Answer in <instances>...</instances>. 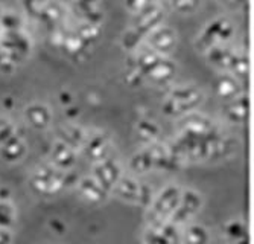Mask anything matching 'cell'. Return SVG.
Listing matches in <instances>:
<instances>
[{"instance_id": "cell-1", "label": "cell", "mask_w": 254, "mask_h": 244, "mask_svg": "<svg viewBox=\"0 0 254 244\" xmlns=\"http://www.w3.org/2000/svg\"><path fill=\"white\" fill-rule=\"evenodd\" d=\"M134 52L137 54L132 58L131 68L140 72L143 80H148L155 85H163L175 78L177 64L171 60V57L160 55L149 48L140 52L135 49Z\"/></svg>"}, {"instance_id": "cell-2", "label": "cell", "mask_w": 254, "mask_h": 244, "mask_svg": "<svg viewBox=\"0 0 254 244\" xmlns=\"http://www.w3.org/2000/svg\"><path fill=\"white\" fill-rule=\"evenodd\" d=\"M204 99L201 88L195 85H178L172 88L168 98L161 105V112L168 118H181L190 113Z\"/></svg>"}, {"instance_id": "cell-3", "label": "cell", "mask_w": 254, "mask_h": 244, "mask_svg": "<svg viewBox=\"0 0 254 244\" xmlns=\"http://www.w3.org/2000/svg\"><path fill=\"white\" fill-rule=\"evenodd\" d=\"M67 185V174L51 165L38 166L31 175V188L41 195H55L61 192Z\"/></svg>"}, {"instance_id": "cell-4", "label": "cell", "mask_w": 254, "mask_h": 244, "mask_svg": "<svg viewBox=\"0 0 254 244\" xmlns=\"http://www.w3.org/2000/svg\"><path fill=\"white\" fill-rule=\"evenodd\" d=\"M235 34V26L227 17H216L210 23H207L196 38V48L205 52L216 44H224L232 40Z\"/></svg>"}, {"instance_id": "cell-5", "label": "cell", "mask_w": 254, "mask_h": 244, "mask_svg": "<svg viewBox=\"0 0 254 244\" xmlns=\"http://www.w3.org/2000/svg\"><path fill=\"white\" fill-rule=\"evenodd\" d=\"M32 38L25 29L0 32V49H2L17 66L28 60L32 54Z\"/></svg>"}, {"instance_id": "cell-6", "label": "cell", "mask_w": 254, "mask_h": 244, "mask_svg": "<svg viewBox=\"0 0 254 244\" xmlns=\"http://www.w3.org/2000/svg\"><path fill=\"white\" fill-rule=\"evenodd\" d=\"M134 15H135V21L131 29L140 38H145L152 29H155L160 25H163V18H165L166 12L155 0V2L149 3L148 6H145L142 11H138Z\"/></svg>"}, {"instance_id": "cell-7", "label": "cell", "mask_w": 254, "mask_h": 244, "mask_svg": "<svg viewBox=\"0 0 254 244\" xmlns=\"http://www.w3.org/2000/svg\"><path fill=\"white\" fill-rule=\"evenodd\" d=\"M180 197L181 191L175 185H169L161 191L151 206L149 218H152V223H161L163 220L169 218L180 203Z\"/></svg>"}, {"instance_id": "cell-8", "label": "cell", "mask_w": 254, "mask_h": 244, "mask_svg": "<svg viewBox=\"0 0 254 244\" xmlns=\"http://www.w3.org/2000/svg\"><path fill=\"white\" fill-rule=\"evenodd\" d=\"M145 40H146V48L166 57H171V54L177 49L178 44L177 31L166 25H160L155 29H152L145 37Z\"/></svg>"}, {"instance_id": "cell-9", "label": "cell", "mask_w": 254, "mask_h": 244, "mask_svg": "<svg viewBox=\"0 0 254 244\" xmlns=\"http://www.w3.org/2000/svg\"><path fill=\"white\" fill-rule=\"evenodd\" d=\"M178 128L181 136H189V138H204L216 133L215 125L209 118L193 112L186 113L180 118Z\"/></svg>"}, {"instance_id": "cell-10", "label": "cell", "mask_w": 254, "mask_h": 244, "mask_svg": "<svg viewBox=\"0 0 254 244\" xmlns=\"http://www.w3.org/2000/svg\"><path fill=\"white\" fill-rule=\"evenodd\" d=\"M82 148H84V153L88 159L99 162L110 156L111 139L105 131H93L91 135L85 136Z\"/></svg>"}, {"instance_id": "cell-11", "label": "cell", "mask_w": 254, "mask_h": 244, "mask_svg": "<svg viewBox=\"0 0 254 244\" xmlns=\"http://www.w3.org/2000/svg\"><path fill=\"white\" fill-rule=\"evenodd\" d=\"M93 179L108 192L114 188V185L118 183V180L121 179V166L119 163L111 159L110 156L96 162L95 168H93Z\"/></svg>"}, {"instance_id": "cell-12", "label": "cell", "mask_w": 254, "mask_h": 244, "mask_svg": "<svg viewBox=\"0 0 254 244\" xmlns=\"http://www.w3.org/2000/svg\"><path fill=\"white\" fill-rule=\"evenodd\" d=\"M25 121L34 130H46L52 122V112L48 104L44 102H31L25 107L23 112Z\"/></svg>"}, {"instance_id": "cell-13", "label": "cell", "mask_w": 254, "mask_h": 244, "mask_svg": "<svg viewBox=\"0 0 254 244\" xmlns=\"http://www.w3.org/2000/svg\"><path fill=\"white\" fill-rule=\"evenodd\" d=\"M201 206V197L198 192L189 189L186 192H183L180 197V203L175 208V211L171 215V223L177 225L181 223V221L188 220L192 214H195Z\"/></svg>"}, {"instance_id": "cell-14", "label": "cell", "mask_w": 254, "mask_h": 244, "mask_svg": "<svg viewBox=\"0 0 254 244\" xmlns=\"http://www.w3.org/2000/svg\"><path fill=\"white\" fill-rule=\"evenodd\" d=\"M213 90H215L216 96H219L224 101H232V99H236L238 96L244 95L242 81L228 72L219 75L215 80Z\"/></svg>"}, {"instance_id": "cell-15", "label": "cell", "mask_w": 254, "mask_h": 244, "mask_svg": "<svg viewBox=\"0 0 254 244\" xmlns=\"http://www.w3.org/2000/svg\"><path fill=\"white\" fill-rule=\"evenodd\" d=\"M51 161H52L54 166L61 171H67V169L73 168V165L76 162L75 148L64 144L63 141H55L51 148Z\"/></svg>"}, {"instance_id": "cell-16", "label": "cell", "mask_w": 254, "mask_h": 244, "mask_svg": "<svg viewBox=\"0 0 254 244\" xmlns=\"http://www.w3.org/2000/svg\"><path fill=\"white\" fill-rule=\"evenodd\" d=\"M235 51L236 49L228 46V43H224V44H216V46H212L210 49H207L204 54L207 57L209 64H212L213 68H216L219 71H227L228 66H230V61H232V58L235 55Z\"/></svg>"}, {"instance_id": "cell-17", "label": "cell", "mask_w": 254, "mask_h": 244, "mask_svg": "<svg viewBox=\"0 0 254 244\" xmlns=\"http://www.w3.org/2000/svg\"><path fill=\"white\" fill-rule=\"evenodd\" d=\"M250 102L245 95L238 96L236 99L228 101V105L224 108V116L232 124H244L248 118Z\"/></svg>"}, {"instance_id": "cell-18", "label": "cell", "mask_w": 254, "mask_h": 244, "mask_svg": "<svg viewBox=\"0 0 254 244\" xmlns=\"http://www.w3.org/2000/svg\"><path fill=\"white\" fill-rule=\"evenodd\" d=\"M177 231L172 223H154V229L148 232V244H175Z\"/></svg>"}, {"instance_id": "cell-19", "label": "cell", "mask_w": 254, "mask_h": 244, "mask_svg": "<svg viewBox=\"0 0 254 244\" xmlns=\"http://www.w3.org/2000/svg\"><path fill=\"white\" fill-rule=\"evenodd\" d=\"M78 189L81 195L90 203H101L107 197V191L93 179V177H84L78 183Z\"/></svg>"}, {"instance_id": "cell-20", "label": "cell", "mask_w": 254, "mask_h": 244, "mask_svg": "<svg viewBox=\"0 0 254 244\" xmlns=\"http://www.w3.org/2000/svg\"><path fill=\"white\" fill-rule=\"evenodd\" d=\"M0 150H2V158L6 162L12 163V162H17L25 156L26 144L15 133V135H12L6 142H3L2 145H0Z\"/></svg>"}, {"instance_id": "cell-21", "label": "cell", "mask_w": 254, "mask_h": 244, "mask_svg": "<svg viewBox=\"0 0 254 244\" xmlns=\"http://www.w3.org/2000/svg\"><path fill=\"white\" fill-rule=\"evenodd\" d=\"M85 136H87V133L81 127L73 125V124L63 125L58 128V141H63L64 144L70 145L72 148L82 147Z\"/></svg>"}, {"instance_id": "cell-22", "label": "cell", "mask_w": 254, "mask_h": 244, "mask_svg": "<svg viewBox=\"0 0 254 244\" xmlns=\"http://www.w3.org/2000/svg\"><path fill=\"white\" fill-rule=\"evenodd\" d=\"M116 191V194L124 198V200H128V202H134L137 203L138 202V192H140V183L135 182L131 177H122L118 180V183L114 185L113 188Z\"/></svg>"}, {"instance_id": "cell-23", "label": "cell", "mask_w": 254, "mask_h": 244, "mask_svg": "<svg viewBox=\"0 0 254 244\" xmlns=\"http://www.w3.org/2000/svg\"><path fill=\"white\" fill-rule=\"evenodd\" d=\"M65 17V9L61 3L55 2V0H49L48 5L44 6V9L41 11L38 20L43 21L44 25L55 28L57 25H60L61 21Z\"/></svg>"}, {"instance_id": "cell-24", "label": "cell", "mask_w": 254, "mask_h": 244, "mask_svg": "<svg viewBox=\"0 0 254 244\" xmlns=\"http://www.w3.org/2000/svg\"><path fill=\"white\" fill-rule=\"evenodd\" d=\"M68 57H79L82 55L88 46L87 44L81 40V37L76 34L75 29L72 31H65V35L63 38V43H61V46H60Z\"/></svg>"}, {"instance_id": "cell-25", "label": "cell", "mask_w": 254, "mask_h": 244, "mask_svg": "<svg viewBox=\"0 0 254 244\" xmlns=\"http://www.w3.org/2000/svg\"><path fill=\"white\" fill-rule=\"evenodd\" d=\"M227 72L232 74L233 77H236L238 80L242 81L250 72V60H248L247 54L235 51V55H233L232 61H230Z\"/></svg>"}, {"instance_id": "cell-26", "label": "cell", "mask_w": 254, "mask_h": 244, "mask_svg": "<svg viewBox=\"0 0 254 244\" xmlns=\"http://www.w3.org/2000/svg\"><path fill=\"white\" fill-rule=\"evenodd\" d=\"M135 131H137V136L140 138L143 142H154L158 136V125L154 122V121H148V119H142L138 121L137 127H135Z\"/></svg>"}, {"instance_id": "cell-27", "label": "cell", "mask_w": 254, "mask_h": 244, "mask_svg": "<svg viewBox=\"0 0 254 244\" xmlns=\"http://www.w3.org/2000/svg\"><path fill=\"white\" fill-rule=\"evenodd\" d=\"M0 29H2V32L20 31V29H23V20L17 12L5 11L0 14Z\"/></svg>"}, {"instance_id": "cell-28", "label": "cell", "mask_w": 254, "mask_h": 244, "mask_svg": "<svg viewBox=\"0 0 254 244\" xmlns=\"http://www.w3.org/2000/svg\"><path fill=\"white\" fill-rule=\"evenodd\" d=\"M129 166L135 172H146V171L152 169L154 165H152V159L149 156V151L145 148L140 153H135L134 156L131 158Z\"/></svg>"}, {"instance_id": "cell-29", "label": "cell", "mask_w": 254, "mask_h": 244, "mask_svg": "<svg viewBox=\"0 0 254 244\" xmlns=\"http://www.w3.org/2000/svg\"><path fill=\"white\" fill-rule=\"evenodd\" d=\"M75 31L87 46H91V44H93L99 37V26L85 23V21H81V23L75 28Z\"/></svg>"}, {"instance_id": "cell-30", "label": "cell", "mask_w": 254, "mask_h": 244, "mask_svg": "<svg viewBox=\"0 0 254 244\" xmlns=\"http://www.w3.org/2000/svg\"><path fill=\"white\" fill-rule=\"evenodd\" d=\"M169 3L180 14H193L199 8L201 0H169Z\"/></svg>"}, {"instance_id": "cell-31", "label": "cell", "mask_w": 254, "mask_h": 244, "mask_svg": "<svg viewBox=\"0 0 254 244\" xmlns=\"http://www.w3.org/2000/svg\"><path fill=\"white\" fill-rule=\"evenodd\" d=\"M184 240H186V244H205L207 240H209V235H207L205 229L202 226H190L184 235Z\"/></svg>"}, {"instance_id": "cell-32", "label": "cell", "mask_w": 254, "mask_h": 244, "mask_svg": "<svg viewBox=\"0 0 254 244\" xmlns=\"http://www.w3.org/2000/svg\"><path fill=\"white\" fill-rule=\"evenodd\" d=\"M48 2H49V0H23V8H25V11L32 18L38 20L41 11L44 9L46 5H48Z\"/></svg>"}, {"instance_id": "cell-33", "label": "cell", "mask_w": 254, "mask_h": 244, "mask_svg": "<svg viewBox=\"0 0 254 244\" xmlns=\"http://www.w3.org/2000/svg\"><path fill=\"white\" fill-rule=\"evenodd\" d=\"M14 220V208L8 200L0 202V228H8Z\"/></svg>"}, {"instance_id": "cell-34", "label": "cell", "mask_w": 254, "mask_h": 244, "mask_svg": "<svg viewBox=\"0 0 254 244\" xmlns=\"http://www.w3.org/2000/svg\"><path fill=\"white\" fill-rule=\"evenodd\" d=\"M142 40H143V38L138 37L132 29H129V31H127V32L124 34V37H122V46H124V49L134 52L135 49H138V46H140V41H142Z\"/></svg>"}, {"instance_id": "cell-35", "label": "cell", "mask_w": 254, "mask_h": 244, "mask_svg": "<svg viewBox=\"0 0 254 244\" xmlns=\"http://www.w3.org/2000/svg\"><path fill=\"white\" fill-rule=\"evenodd\" d=\"M101 0H75V6H76V12H79L81 20L91 11H95L99 8Z\"/></svg>"}, {"instance_id": "cell-36", "label": "cell", "mask_w": 254, "mask_h": 244, "mask_svg": "<svg viewBox=\"0 0 254 244\" xmlns=\"http://www.w3.org/2000/svg\"><path fill=\"white\" fill-rule=\"evenodd\" d=\"M225 234L230 238L239 241L245 237V226L241 223V221H232V223H228L225 226Z\"/></svg>"}, {"instance_id": "cell-37", "label": "cell", "mask_w": 254, "mask_h": 244, "mask_svg": "<svg viewBox=\"0 0 254 244\" xmlns=\"http://www.w3.org/2000/svg\"><path fill=\"white\" fill-rule=\"evenodd\" d=\"M12 135H15L14 124L6 118H0V145L6 142Z\"/></svg>"}, {"instance_id": "cell-38", "label": "cell", "mask_w": 254, "mask_h": 244, "mask_svg": "<svg viewBox=\"0 0 254 244\" xmlns=\"http://www.w3.org/2000/svg\"><path fill=\"white\" fill-rule=\"evenodd\" d=\"M17 69V64L0 49V74H5V75H11L14 74Z\"/></svg>"}, {"instance_id": "cell-39", "label": "cell", "mask_w": 254, "mask_h": 244, "mask_svg": "<svg viewBox=\"0 0 254 244\" xmlns=\"http://www.w3.org/2000/svg\"><path fill=\"white\" fill-rule=\"evenodd\" d=\"M152 2H155V0H125V6L129 12L137 14L138 11H142L145 6H148Z\"/></svg>"}, {"instance_id": "cell-40", "label": "cell", "mask_w": 254, "mask_h": 244, "mask_svg": "<svg viewBox=\"0 0 254 244\" xmlns=\"http://www.w3.org/2000/svg\"><path fill=\"white\" fill-rule=\"evenodd\" d=\"M152 192H151V188L145 183H140V192H138V202L137 203H140L143 206H148L151 205V200H152Z\"/></svg>"}, {"instance_id": "cell-41", "label": "cell", "mask_w": 254, "mask_h": 244, "mask_svg": "<svg viewBox=\"0 0 254 244\" xmlns=\"http://www.w3.org/2000/svg\"><path fill=\"white\" fill-rule=\"evenodd\" d=\"M58 99H60L61 105L67 107V105H70V104H72L73 96H72V93L68 92V90H63V92H60V93H58Z\"/></svg>"}, {"instance_id": "cell-42", "label": "cell", "mask_w": 254, "mask_h": 244, "mask_svg": "<svg viewBox=\"0 0 254 244\" xmlns=\"http://www.w3.org/2000/svg\"><path fill=\"white\" fill-rule=\"evenodd\" d=\"M49 226L54 229V232H57L60 235L65 232V225L63 223V221H60V220H51L49 221Z\"/></svg>"}, {"instance_id": "cell-43", "label": "cell", "mask_w": 254, "mask_h": 244, "mask_svg": "<svg viewBox=\"0 0 254 244\" xmlns=\"http://www.w3.org/2000/svg\"><path fill=\"white\" fill-rule=\"evenodd\" d=\"M11 243V234L6 228H0V244H9Z\"/></svg>"}, {"instance_id": "cell-44", "label": "cell", "mask_w": 254, "mask_h": 244, "mask_svg": "<svg viewBox=\"0 0 254 244\" xmlns=\"http://www.w3.org/2000/svg\"><path fill=\"white\" fill-rule=\"evenodd\" d=\"M65 115L70 118V119H73V118H76L78 115H79V108H75L72 104L70 105H67L65 107Z\"/></svg>"}, {"instance_id": "cell-45", "label": "cell", "mask_w": 254, "mask_h": 244, "mask_svg": "<svg viewBox=\"0 0 254 244\" xmlns=\"http://www.w3.org/2000/svg\"><path fill=\"white\" fill-rule=\"evenodd\" d=\"M9 189L8 188H0V202H5L9 198Z\"/></svg>"}, {"instance_id": "cell-46", "label": "cell", "mask_w": 254, "mask_h": 244, "mask_svg": "<svg viewBox=\"0 0 254 244\" xmlns=\"http://www.w3.org/2000/svg\"><path fill=\"white\" fill-rule=\"evenodd\" d=\"M2 102H6V105H3V107H6L8 110H12V107H14V98L6 96V98H3V99H2Z\"/></svg>"}, {"instance_id": "cell-47", "label": "cell", "mask_w": 254, "mask_h": 244, "mask_svg": "<svg viewBox=\"0 0 254 244\" xmlns=\"http://www.w3.org/2000/svg\"><path fill=\"white\" fill-rule=\"evenodd\" d=\"M224 2L227 3V5H233V6H239L241 3H244L245 0H224Z\"/></svg>"}, {"instance_id": "cell-48", "label": "cell", "mask_w": 254, "mask_h": 244, "mask_svg": "<svg viewBox=\"0 0 254 244\" xmlns=\"http://www.w3.org/2000/svg\"><path fill=\"white\" fill-rule=\"evenodd\" d=\"M0 32H2V29H0Z\"/></svg>"}]
</instances>
